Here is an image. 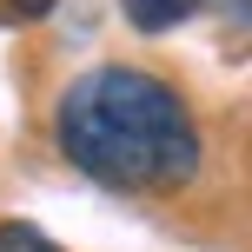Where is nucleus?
Returning a JSON list of instances; mask_svg holds the SVG:
<instances>
[{"instance_id":"5","label":"nucleus","mask_w":252,"mask_h":252,"mask_svg":"<svg viewBox=\"0 0 252 252\" xmlns=\"http://www.w3.org/2000/svg\"><path fill=\"white\" fill-rule=\"evenodd\" d=\"M232 13H239V20H246V27H252V0H232Z\"/></svg>"},{"instance_id":"1","label":"nucleus","mask_w":252,"mask_h":252,"mask_svg":"<svg viewBox=\"0 0 252 252\" xmlns=\"http://www.w3.org/2000/svg\"><path fill=\"white\" fill-rule=\"evenodd\" d=\"M53 139L113 192H179L199 173L192 106L146 66H93L53 106Z\"/></svg>"},{"instance_id":"4","label":"nucleus","mask_w":252,"mask_h":252,"mask_svg":"<svg viewBox=\"0 0 252 252\" xmlns=\"http://www.w3.org/2000/svg\"><path fill=\"white\" fill-rule=\"evenodd\" d=\"M0 7H7L13 20H40V13H53V0H0Z\"/></svg>"},{"instance_id":"3","label":"nucleus","mask_w":252,"mask_h":252,"mask_svg":"<svg viewBox=\"0 0 252 252\" xmlns=\"http://www.w3.org/2000/svg\"><path fill=\"white\" fill-rule=\"evenodd\" d=\"M0 252H60V246L40 226H27V219H7V226H0Z\"/></svg>"},{"instance_id":"2","label":"nucleus","mask_w":252,"mask_h":252,"mask_svg":"<svg viewBox=\"0 0 252 252\" xmlns=\"http://www.w3.org/2000/svg\"><path fill=\"white\" fill-rule=\"evenodd\" d=\"M126 7V20L139 27V33H166V27H179L186 13H199L206 0H120Z\"/></svg>"}]
</instances>
